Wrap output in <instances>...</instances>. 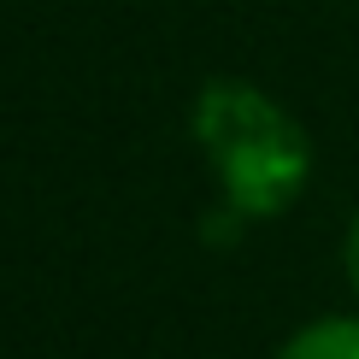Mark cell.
Listing matches in <instances>:
<instances>
[{
  "instance_id": "obj_1",
  "label": "cell",
  "mask_w": 359,
  "mask_h": 359,
  "mask_svg": "<svg viewBox=\"0 0 359 359\" xmlns=\"http://www.w3.org/2000/svg\"><path fill=\"white\" fill-rule=\"evenodd\" d=\"M194 136L218 165L224 206L242 218H271L294 206L312 171L301 124L253 83H206L201 107H194Z\"/></svg>"
},
{
  "instance_id": "obj_2",
  "label": "cell",
  "mask_w": 359,
  "mask_h": 359,
  "mask_svg": "<svg viewBox=\"0 0 359 359\" xmlns=\"http://www.w3.org/2000/svg\"><path fill=\"white\" fill-rule=\"evenodd\" d=\"M277 359H359V318H318L283 341Z\"/></svg>"
},
{
  "instance_id": "obj_3",
  "label": "cell",
  "mask_w": 359,
  "mask_h": 359,
  "mask_svg": "<svg viewBox=\"0 0 359 359\" xmlns=\"http://www.w3.org/2000/svg\"><path fill=\"white\" fill-rule=\"evenodd\" d=\"M348 277H353V294H359V212L348 224Z\"/></svg>"
}]
</instances>
